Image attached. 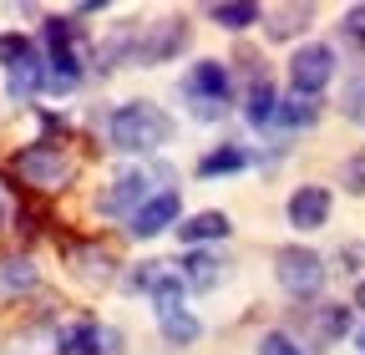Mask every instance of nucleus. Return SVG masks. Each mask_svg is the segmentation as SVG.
Returning a JSON list of instances; mask_svg holds the SVG:
<instances>
[{"label": "nucleus", "instance_id": "f257e3e1", "mask_svg": "<svg viewBox=\"0 0 365 355\" xmlns=\"http://www.w3.org/2000/svg\"><path fill=\"white\" fill-rule=\"evenodd\" d=\"M107 138H112L117 153L148 158V153H158V148L173 138V122H168V112L153 107V102H122V107H112V117H107Z\"/></svg>", "mask_w": 365, "mask_h": 355}, {"label": "nucleus", "instance_id": "f03ea898", "mask_svg": "<svg viewBox=\"0 0 365 355\" xmlns=\"http://www.w3.org/2000/svg\"><path fill=\"white\" fill-rule=\"evenodd\" d=\"M228 92H234V81H228L223 61H198V66H188V76H182V97H188L198 122H218L223 107H228Z\"/></svg>", "mask_w": 365, "mask_h": 355}, {"label": "nucleus", "instance_id": "7ed1b4c3", "mask_svg": "<svg viewBox=\"0 0 365 355\" xmlns=\"http://www.w3.org/2000/svg\"><path fill=\"white\" fill-rule=\"evenodd\" d=\"M274 279H279L294 299H314L325 289V259L314 249H304V244H289V249L274 254Z\"/></svg>", "mask_w": 365, "mask_h": 355}, {"label": "nucleus", "instance_id": "20e7f679", "mask_svg": "<svg viewBox=\"0 0 365 355\" xmlns=\"http://www.w3.org/2000/svg\"><path fill=\"white\" fill-rule=\"evenodd\" d=\"M330 76H335V51L325 46V41H309V46H299L294 56H289V86H294V97H319L330 86Z\"/></svg>", "mask_w": 365, "mask_h": 355}, {"label": "nucleus", "instance_id": "39448f33", "mask_svg": "<svg viewBox=\"0 0 365 355\" xmlns=\"http://www.w3.org/2000/svg\"><path fill=\"white\" fill-rule=\"evenodd\" d=\"M16 173L26 178L31 188H61L66 178H71V158L56 143H36V148H21L16 153Z\"/></svg>", "mask_w": 365, "mask_h": 355}, {"label": "nucleus", "instance_id": "423d86ee", "mask_svg": "<svg viewBox=\"0 0 365 355\" xmlns=\"http://www.w3.org/2000/svg\"><path fill=\"white\" fill-rule=\"evenodd\" d=\"M0 56H6V76H11V92H16V97H26V92H36V86H46V56L31 46L26 36L0 41Z\"/></svg>", "mask_w": 365, "mask_h": 355}, {"label": "nucleus", "instance_id": "0eeeda50", "mask_svg": "<svg viewBox=\"0 0 365 355\" xmlns=\"http://www.w3.org/2000/svg\"><path fill=\"white\" fill-rule=\"evenodd\" d=\"M61 355H117L122 350V330L102 325V320H71L56 340Z\"/></svg>", "mask_w": 365, "mask_h": 355}, {"label": "nucleus", "instance_id": "6e6552de", "mask_svg": "<svg viewBox=\"0 0 365 355\" xmlns=\"http://www.w3.org/2000/svg\"><path fill=\"white\" fill-rule=\"evenodd\" d=\"M182 46H188V21H158V26H143V41L132 46V61L158 66V61L178 56Z\"/></svg>", "mask_w": 365, "mask_h": 355}, {"label": "nucleus", "instance_id": "1a4fd4ad", "mask_svg": "<svg viewBox=\"0 0 365 355\" xmlns=\"http://www.w3.org/2000/svg\"><path fill=\"white\" fill-rule=\"evenodd\" d=\"M178 213H182V203H178V193L168 188V193H153L143 208H137V213L127 218V229H132V239H158V234H168V229L178 224Z\"/></svg>", "mask_w": 365, "mask_h": 355}, {"label": "nucleus", "instance_id": "9d476101", "mask_svg": "<svg viewBox=\"0 0 365 355\" xmlns=\"http://www.w3.org/2000/svg\"><path fill=\"white\" fill-rule=\"evenodd\" d=\"M284 213H289V224L304 229V234H309V229H325V224H330V188H319V183L294 188Z\"/></svg>", "mask_w": 365, "mask_h": 355}, {"label": "nucleus", "instance_id": "9b49d317", "mask_svg": "<svg viewBox=\"0 0 365 355\" xmlns=\"http://www.w3.org/2000/svg\"><path fill=\"white\" fill-rule=\"evenodd\" d=\"M143 203H148V178H143V173H122L117 183L97 198L102 213H137Z\"/></svg>", "mask_w": 365, "mask_h": 355}, {"label": "nucleus", "instance_id": "f8f14e48", "mask_svg": "<svg viewBox=\"0 0 365 355\" xmlns=\"http://www.w3.org/2000/svg\"><path fill=\"white\" fill-rule=\"evenodd\" d=\"M182 269H188V274H182V284L198 289V294H208V289H218V284L228 279V264H223L218 254H203V249H193Z\"/></svg>", "mask_w": 365, "mask_h": 355}, {"label": "nucleus", "instance_id": "ddd939ff", "mask_svg": "<svg viewBox=\"0 0 365 355\" xmlns=\"http://www.w3.org/2000/svg\"><path fill=\"white\" fill-rule=\"evenodd\" d=\"M234 229H228V213H193V218H182V229H178V239L182 244H218V239H228Z\"/></svg>", "mask_w": 365, "mask_h": 355}, {"label": "nucleus", "instance_id": "4468645a", "mask_svg": "<svg viewBox=\"0 0 365 355\" xmlns=\"http://www.w3.org/2000/svg\"><path fill=\"white\" fill-rule=\"evenodd\" d=\"M66 259H71V269H76L81 279H91V284H107V279H112V254H107L102 244H86V249L76 244Z\"/></svg>", "mask_w": 365, "mask_h": 355}, {"label": "nucleus", "instance_id": "2eb2a0df", "mask_svg": "<svg viewBox=\"0 0 365 355\" xmlns=\"http://www.w3.org/2000/svg\"><path fill=\"white\" fill-rule=\"evenodd\" d=\"M244 168H249V148H234V143L198 158V178H223V173H244Z\"/></svg>", "mask_w": 365, "mask_h": 355}, {"label": "nucleus", "instance_id": "dca6fc26", "mask_svg": "<svg viewBox=\"0 0 365 355\" xmlns=\"http://www.w3.org/2000/svg\"><path fill=\"white\" fill-rule=\"evenodd\" d=\"M259 6L254 0H223V6H208V21L223 26V31H244V26H259Z\"/></svg>", "mask_w": 365, "mask_h": 355}, {"label": "nucleus", "instance_id": "f3484780", "mask_svg": "<svg viewBox=\"0 0 365 355\" xmlns=\"http://www.w3.org/2000/svg\"><path fill=\"white\" fill-rule=\"evenodd\" d=\"M274 112H279V97H274V86L259 76L249 92H244V117H249L254 127H269V122H274Z\"/></svg>", "mask_w": 365, "mask_h": 355}, {"label": "nucleus", "instance_id": "a211bd4d", "mask_svg": "<svg viewBox=\"0 0 365 355\" xmlns=\"http://www.w3.org/2000/svg\"><path fill=\"white\" fill-rule=\"evenodd\" d=\"M350 330V309L345 304H319L314 309V340L325 345V340H340Z\"/></svg>", "mask_w": 365, "mask_h": 355}, {"label": "nucleus", "instance_id": "6ab92c4d", "mask_svg": "<svg viewBox=\"0 0 365 355\" xmlns=\"http://www.w3.org/2000/svg\"><path fill=\"white\" fill-rule=\"evenodd\" d=\"M158 330L168 335V345H193L198 340V320L188 315V309H168V315H158Z\"/></svg>", "mask_w": 365, "mask_h": 355}, {"label": "nucleus", "instance_id": "aec40b11", "mask_svg": "<svg viewBox=\"0 0 365 355\" xmlns=\"http://www.w3.org/2000/svg\"><path fill=\"white\" fill-rule=\"evenodd\" d=\"M36 284V264L31 259H6L0 264V294H21Z\"/></svg>", "mask_w": 365, "mask_h": 355}, {"label": "nucleus", "instance_id": "412c9836", "mask_svg": "<svg viewBox=\"0 0 365 355\" xmlns=\"http://www.w3.org/2000/svg\"><path fill=\"white\" fill-rule=\"evenodd\" d=\"M309 16H314L309 6H284V11H274V21H269V41H289V36H299Z\"/></svg>", "mask_w": 365, "mask_h": 355}, {"label": "nucleus", "instance_id": "4be33fe9", "mask_svg": "<svg viewBox=\"0 0 365 355\" xmlns=\"http://www.w3.org/2000/svg\"><path fill=\"white\" fill-rule=\"evenodd\" d=\"M274 122H279V127H314V122H319V102H309V97L279 102V112H274Z\"/></svg>", "mask_w": 365, "mask_h": 355}, {"label": "nucleus", "instance_id": "5701e85b", "mask_svg": "<svg viewBox=\"0 0 365 355\" xmlns=\"http://www.w3.org/2000/svg\"><path fill=\"white\" fill-rule=\"evenodd\" d=\"M340 112H345L355 127H365V76H355V81L345 86V97H340Z\"/></svg>", "mask_w": 365, "mask_h": 355}, {"label": "nucleus", "instance_id": "b1692460", "mask_svg": "<svg viewBox=\"0 0 365 355\" xmlns=\"http://www.w3.org/2000/svg\"><path fill=\"white\" fill-rule=\"evenodd\" d=\"M259 355H304V350H299V340H294L289 330H269V335L259 340Z\"/></svg>", "mask_w": 365, "mask_h": 355}, {"label": "nucleus", "instance_id": "393cba45", "mask_svg": "<svg viewBox=\"0 0 365 355\" xmlns=\"http://www.w3.org/2000/svg\"><path fill=\"white\" fill-rule=\"evenodd\" d=\"M340 31H345L350 41H360V46H365V6H350V11H345V21H340Z\"/></svg>", "mask_w": 365, "mask_h": 355}, {"label": "nucleus", "instance_id": "a878e982", "mask_svg": "<svg viewBox=\"0 0 365 355\" xmlns=\"http://www.w3.org/2000/svg\"><path fill=\"white\" fill-rule=\"evenodd\" d=\"M345 188H350V193H365V153H355V158L345 163Z\"/></svg>", "mask_w": 365, "mask_h": 355}, {"label": "nucleus", "instance_id": "bb28decb", "mask_svg": "<svg viewBox=\"0 0 365 355\" xmlns=\"http://www.w3.org/2000/svg\"><path fill=\"white\" fill-rule=\"evenodd\" d=\"M355 304H360V309H365V279H360V284H355Z\"/></svg>", "mask_w": 365, "mask_h": 355}, {"label": "nucleus", "instance_id": "cd10ccee", "mask_svg": "<svg viewBox=\"0 0 365 355\" xmlns=\"http://www.w3.org/2000/svg\"><path fill=\"white\" fill-rule=\"evenodd\" d=\"M355 345H360V355H365V325H360V330H355Z\"/></svg>", "mask_w": 365, "mask_h": 355}, {"label": "nucleus", "instance_id": "c85d7f7f", "mask_svg": "<svg viewBox=\"0 0 365 355\" xmlns=\"http://www.w3.org/2000/svg\"><path fill=\"white\" fill-rule=\"evenodd\" d=\"M0 224H6V198H0Z\"/></svg>", "mask_w": 365, "mask_h": 355}]
</instances>
